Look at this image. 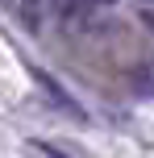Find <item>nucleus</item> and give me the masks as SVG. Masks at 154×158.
<instances>
[{
	"label": "nucleus",
	"mask_w": 154,
	"mask_h": 158,
	"mask_svg": "<svg viewBox=\"0 0 154 158\" xmlns=\"http://www.w3.org/2000/svg\"><path fill=\"white\" fill-rule=\"evenodd\" d=\"M33 79H38V83H42V92H46V96H50V100H54V104H58V108H67V112H79V104H75V100H71V96H67V92H63V87H58V83H54V79H50V75H46V71H33Z\"/></svg>",
	"instance_id": "obj_1"
},
{
	"label": "nucleus",
	"mask_w": 154,
	"mask_h": 158,
	"mask_svg": "<svg viewBox=\"0 0 154 158\" xmlns=\"http://www.w3.org/2000/svg\"><path fill=\"white\" fill-rule=\"evenodd\" d=\"M38 150H46L50 158H71V154H67V150H58V146H46V142H38Z\"/></svg>",
	"instance_id": "obj_2"
}]
</instances>
